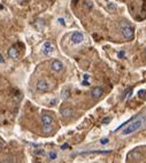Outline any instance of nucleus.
I'll return each mask as SVG.
<instances>
[{
    "label": "nucleus",
    "mask_w": 146,
    "mask_h": 163,
    "mask_svg": "<svg viewBox=\"0 0 146 163\" xmlns=\"http://www.w3.org/2000/svg\"><path fill=\"white\" fill-rule=\"evenodd\" d=\"M61 95H62V99H69V97H70V92H69V90H65V91H62V93H61Z\"/></svg>",
    "instance_id": "16"
},
{
    "label": "nucleus",
    "mask_w": 146,
    "mask_h": 163,
    "mask_svg": "<svg viewBox=\"0 0 146 163\" xmlns=\"http://www.w3.org/2000/svg\"><path fill=\"white\" fill-rule=\"evenodd\" d=\"M57 21H59V22H60V23H61L62 25H65V24H66V23H65V20H63V18H59V20H57Z\"/></svg>",
    "instance_id": "23"
},
{
    "label": "nucleus",
    "mask_w": 146,
    "mask_h": 163,
    "mask_svg": "<svg viewBox=\"0 0 146 163\" xmlns=\"http://www.w3.org/2000/svg\"><path fill=\"white\" fill-rule=\"evenodd\" d=\"M61 115L63 118H70L74 115V110L69 107H66L63 109H61Z\"/></svg>",
    "instance_id": "9"
},
{
    "label": "nucleus",
    "mask_w": 146,
    "mask_h": 163,
    "mask_svg": "<svg viewBox=\"0 0 146 163\" xmlns=\"http://www.w3.org/2000/svg\"><path fill=\"white\" fill-rule=\"evenodd\" d=\"M112 153V151H92V152H83L79 153L78 155H91V154H109Z\"/></svg>",
    "instance_id": "11"
},
{
    "label": "nucleus",
    "mask_w": 146,
    "mask_h": 163,
    "mask_svg": "<svg viewBox=\"0 0 146 163\" xmlns=\"http://www.w3.org/2000/svg\"><path fill=\"white\" fill-rule=\"evenodd\" d=\"M92 7H93V4H92L91 0H85V1H84V8H86V9H91Z\"/></svg>",
    "instance_id": "14"
},
{
    "label": "nucleus",
    "mask_w": 146,
    "mask_h": 163,
    "mask_svg": "<svg viewBox=\"0 0 146 163\" xmlns=\"http://www.w3.org/2000/svg\"><path fill=\"white\" fill-rule=\"evenodd\" d=\"M108 143H109V139H108V138H104V139L100 140V144H101V145H107Z\"/></svg>",
    "instance_id": "18"
},
{
    "label": "nucleus",
    "mask_w": 146,
    "mask_h": 163,
    "mask_svg": "<svg viewBox=\"0 0 146 163\" xmlns=\"http://www.w3.org/2000/svg\"><path fill=\"white\" fill-rule=\"evenodd\" d=\"M51 69L54 71V72H60L62 69H63V63L59 60H54L52 63H51Z\"/></svg>",
    "instance_id": "6"
},
{
    "label": "nucleus",
    "mask_w": 146,
    "mask_h": 163,
    "mask_svg": "<svg viewBox=\"0 0 146 163\" xmlns=\"http://www.w3.org/2000/svg\"><path fill=\"white\" fill-rule=\"evenodd\" d=\"M83 85H89V83H87V82L85 80V82H83Z\"/></svg>",
    "instance_id": "25"
},
{
    "label": "nucleus",
    "mask_w": 146,
    "mask_h": 163,
    "mask_svg": "<svg viewBox=\"0 0 146 163\" xmlns=\"http://www.w3.org/2000/svg\"><path fill=\"white\" fill-rule=\"evenodd\" d=\"M83 78H84V80H87V79L90 78V76H89V75H84V76H83Z\"/></svg>",
    "instance_id": "24"
},
{
    "label": "nucleus",
    "mask_w": 146,
    "mask_h": 163,
    "mask_svg": "<svg viewBox=\"0 0 146 163\" xmlns=\"http://www.w3.org/2000/svg\"><path fill=\"white\" fill-rule=\"evenodd\" d=\"M70 40L74 44H81L84 40V35L82 32H79V31H75L70 36Z\"/></svg>",
    "instance_id": "4"
},
{
    "label": "nucleus",
    "mask_w": 146,
    "mask_h": 163,
    "mask_svg": "<svg viewBox=\"0 0 146 163\" xmlns=\"http://www.w3.org/2000/svg\"><path fill=\"white\" fill-rule=\"evenodd\" d=\"M102 94H104V90L100 86H96L91 91V95H92L93 99H100L102 97Z\"/></svg>",
    "instance_id": "7"
},
{
    "label": "nucleus",
    "mask_w": 146,
    "mask_h": 163,
    "mask_svg": "<svg viewBox=\"0 0 146 163\" xmlns=\"http://www.w3.org/2000/svg\"><path fill=\"white\" fill-rule=\"evenodd\" d=\"M120 25H121V31H122L123 37L127 40H132L133 37H135V29H133V26H131L127 22H121Z\"/></svg>",
    "instance_id": "1"
},
{
    "label": "nucleus",
    "mask_w": 146,
    "mask_h": 163,
    "mask_svg": "<svg viewBox=\"0 0 146 163\" xmlns=\"http://www.w3.org/2000/svg\"><path fill=\"white\" fill-rule=\"evenodd\" d=\"M52 123H53V118L52 116L45 114L42 116V124H43V130L44 132H50L52 130Z\"/></svg>",
    "instance_id": "3"
},
{
    "label": "nucleus",
    "mask_w": 146,
    "mask_h": 163,
    "mask_svg": "<svg viewBox=\"0 0 146 163\" xmlns=\"http://www.w3.org/2000/svg\"><path fill=\"white\" fill-rule=\"evenodd\" d=\"M77 1H78V0H73V3H74V4H76Z\"/></svg>",
    "instance_id": "26"
},
{
    "label": "nucleus",
    "mask_w": 146,
    "mask_h": 163,
    "mask_svg": "<svg viewBox=\"0 0 146 163\" xmlns=\"http://www.w3.org/2000/svg\"><path fill=\"white\" fill-rule=\"evenodd\" d=\"M20 1H21V3H22V1H25V0H20Z\"/></svg>",
    "instance_id": "28"
},
{
    "label": "nucleus",
    "mask_w": 146,
    "mask_h": 163,
    "mask_svg": "<svg viewBox=\"0 0 146 163\" xmlns=\"http://www.w3.org/2000/svg\"><path fill=\"white\" fill-rule=\"evenodd\" d=\"M118 55H119V58L121 59V58H123L124 57V51H122V52H120L119 54H118Z\"/></svg>",
    "instance_id": "21"
},
{
    "label": "nucleus",
    "mask_w": 146,
    "mask_h": 163,
    "mask_svg": "<svg viewBox=\"0 0 146 163\" xmlns=\"http://www.w3.org/2000/svg\"><path fill=\"white\" fill-rule=\"evenodd\" d=\"M106 8H107V11H109L110 13H115V12H116V6H115V4H113V3H107V4H106Z\"/></svg>",
    "instance_id": "12"
},
{
    "label": "nucleus",
    "mask_w": 146,
    "mask_h": 163,
    "mask_svg": "<svg viewBox=\"0 0 146 163\" xmlns=\"http://www.w3.org/2000/svg\"><path fill=\"white\" fill-rule=\"evenodd\" d=\"M42 51H43V53L45 54V55H50V54H52L54 52V46L51 43H45L42 47Z\"/></svg>",
    "instance_id": "8"
},
{
    "label": "nucleus",
    "mask_w": 146,
    "mask_h": 163,
    "mask_svg": "<svg viewBox=\"0 0 146 163\" xmlns=\"http://www.w3.org/2000/svg\"><path fill=\"white\" fill-rule=\"evenodd\" d=\"M143 123H144V120H143V118H138V120L133 121L132 123H130V125H128V126L122 131V134H123V135H128V134H131V133L136 132L137 130H139V129L141 128Z\"/></svg>",
    "instance_id": "2"
},
{
    "label": "nucleus",
    "mask_w": 146,
    "mask_h": 163,
    "mask_svg": "<svg viewBox=\"0 0 146 163\" xmlns=\"http://www.w3.org/2000/svg\"><path fill=\"white\" fill-rule=\"evenodd\" d=\"M36 89L38 91H42V92H45V91H48L50 90V85L46 80L42 79V80H38L37 82V85H36Z\"/></svg>",
    "instance_id": "5"
},
{
    "label": "nucleus",
    "mask_w": 146,
    "mask_h": 163,
    "mask_svg": "<svg viewBox=\"0 0 146 163\" xmlns=\"http://www.w3.org/2000/svg\"><path fill=\"white\" fill-rule=\"evenodd\" d=\"M1 147H3V144H1V141H0V149H1Z\"/></svg>",
    "instance_id": "27"
},
{
    "label": "nucleus",
    "mask_w": 146,
    "mask_h": 163,
    "mask_svg": "<svg viewBox=\"0 0 146 163\" xmlns=\"http://www.w3.org/2000/svg\"><path fill=\"white\" fill-rule=\"evenodd\" d=\"M138 95L145 98V95H146V90H139V91H138Z\"/></svg>",
    "instance_id": "17"
},
{
    "label": "nucleus",
    "mask_w": 146,
    "mask_h": 163,
    "mask_svg": "<svg viewBox=\"0 0 146 163\" xmlns=\"http://www.w3.org/2000/svg\"><path fill=\"white\" fill-rule=\"evenodd\" d=\"M5 62V59H4V57L1 55V53H0V63H4Z\"/></svg>",
    "instance_id": "22"
},
{
    "label": "nucleus",
    "mask_w": 146,
    "mask_h": 163,
    "mask_svg": "<svg viewBox=\"0 0 146 163\" xmlns=\"http://www.w3.org/2000/svg\"><path fill=\"white\" fill-rule=\"evenodd\" d=\"M67 148H69V145H68V144H63V145L61 146V149H67Z\"/></svg>",
    "instance_id": "20"
},
{
    "label": "nucleus",
    "mask_w": 146,
    "mask_h": 163,
    "mask_svg": "<svg viewBox=\"0 0 146 163\" xmlns=\"http://www.w3.org/2000/svg\"><path fill=\"white\" fill-rule=\"evenodd\" d=\"M8 57L11 59H14V60L18 58V51H17V48L15 46H13V47H11L8 49Z\"/></svg>",
    "instance_id": "10"
},
{
    "label": "nucleus",
    "mask_w": 146,
    "mask_h": 163,
    "mask_svg": "<svg viewBox=\"0 0 146 163\" xmlns=\"http://www.w3.org/2000/svg\"><path fill=\"white\" fill-rule=\"evenodd\" d=\"M110 122V117H105L102 121H101V123H104V124H108Z\"/></svg>",
    "instance_id": "19"
},
{
    "label": "nucleus",
    "mask_w": 146,
    "mask_h": 163,
    "mask_svg": "<svg viewBox=\"0 0 146 163\" xmlns=\"http://www.w3.org/2000/svg\"><path fill=\"white\" fill-rule=\"evenodd\" d=\"M35 26L38 29V30H42V28L44 26V23H43V21L42 20H37L36 22H35Z\"/></svg>",
    "instance_id": "15"
},
{
    "label": "nucleus",
    "mask_w": 146,
    "mask_h": 163,
    "mask_svg": "<svg viewBox=\"0 0 146 163\" xmlns=\"http://www.w3.org/2000/svg\"><path fill=\"white\" fill-rule=\"evenodd\" d=\"M56 157H57V154H56V152H54V151H51V152L48 153V160H50V161H54V160H56Z\"/></svg>",
    "instance_id": "13"
}]
</instances>
